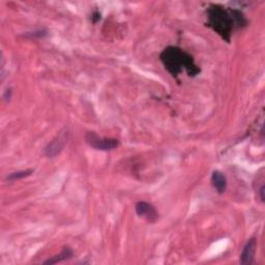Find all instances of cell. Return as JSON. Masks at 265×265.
Instances as JSON below:
<instances>
[{"label": "cell", "mask_w": 265, "mask_h": 265, "mask_svg": "<svg viewBox=\"0 0 265 265\" xmlns=\"http://www.w3.org/2000/svg\"><path fill=\"white\" fill-rule=\"evenodd\" d=\"M208 26L227 42L234 28L246 26L247 21L240 10L214 6L208 9Z\"/></svg>", "instance_id": "cell-1"}, {"label": "cell", "mask_w": 265, "mask_h": 265, "mask_svg": "<svg viewBox=\"0 0 265 265\" xmlns=\"http://www.w3.org/2000/svg\"><path fill=\"white\" fill-rule=\"evenodd\" d=\"M161 61L165 69L174 77L180 74L183 69L192 77L200 73V69L195 64L194 58L177 47L166 48L161 54Z\"/></svg>", "instance_id": "cell-2"}, {"label": "cell", "mask_w": 265, "mask_h": 265, "mask_svg": "<svg viewBox=\"0 0 265 265\" xmlns=\"http://www.w3.org/2000/svg\"><path fill=\"white\" fill-rule=\"evenodd\" d=\"M85 141L90 147L103 151H110L119 146V141L117 139L103 138L95 132H87L85 134Z\"/></svg>", "instance_id": "cell-3"}, {"label": "cell", "mask_w": 265, "mask_h": 265, "mask_svg": "<svg viewBox=\"0 0 265 265\" xmlns=\"http://www.w3.org/2000/svg\"><path fill=\"white\" fill-rule=\"evenodd\" d=\"M66 140H68V132L66 131L60 132L59 134L46 146L45 148L46 156L52 158L58 155L64 148L65 144H66Z\"/></svg>", "instance_id": "cell-4"}, {"label": "cell", "mask_w": 265, "mask_h": 265, "mask_svg": "<svg viewBox=\"0 0 265 265\" xmlns=\"http://www.w3.org/2000/svg\"><path fill=\"white\" fill-rule=\"evenodd\" d=\"M136 214L149 223H155L158 219L156 208L149 202L140 201L136 204Z\"/></svg>", "instance_id": "cell-5"}, {"label": "cell", "mask_w": 265, "mask_h": 265, "mask_svg": "<svg viewBox=\"0 0 265 265\" xmlns=\"http://www.w3.org/2000/svg\"><path fill=\"white\" fill-rule=\"evenodd\" d=\"M257 250V240L255 237L246 244L243 249L241 255V264L243 265H252L255 262V254Z\"/></svg>", "instance_id": "cell-6"}, {"label": "cell", "mask_w": 265, "mask_h": 265, "mask_svg": "<svg viewBox=\"0 0 265 265\" xmlns=\"http://www.w3.org/2000/svg\"><path fill=\"white\" fill-rule=\"evenodd\" d=\"M211 184L219 194H224L227 189V178L223 172L216 170L211 174Z\"/></svg>", "instance_id": "cell-7"}, {"label": "cell", "mask_w": 265, "mask_h": 265, "mask_svg": "<svg viewBox=\"0 0 265 265\" xmlns=\"http://www.w3.org/2000/svg\"><path fill=\"white\" fill-rule=\"evenodd\" d=\"M73 251L71 248L69 247H64L60 253L58 255H55V256H53L51 258H49L48 260H46L44 262L45 265H52V264H56V263H59L61 261H64V260H68V259H71L73 257Z\"/></svg>", "instance_id": "cell-8"}, {"label": "cell", "mask_w": 265, "mask_h": 265, "mask_svg": "<svg viewBox=\"0 0 265 265\" xmlns=\"http://www.w3.org/2000/svg\"><path fill=\"white\" fill-rule=\"evenodd\" d=\"M34 170L33 169H27V170H22V171H17V172H12V173L8 174L6 176V180L8 181H16L19 179H23L30 176L31 174H33Z\"/></svg>", "instance_id": "cell-9"}, {"label": "cell", "mask_w": 265, "mask_h": 265, "mask_svg": "<svg viewBox=\"0 0 265 265\" xmlns=\"http://www.w3.org/2000/svg\"><path fill=\"white\" fill-rule=\"evenodd\" d=\"M27 35L30 36V37H38V38H41V37H44V36L47 35V30H37V31L31 32V33H28Z\"/></svg>", "instance_id": "cell-10"}, {"label": "cell", "mask_w": 265, "mask_h": 265, "mask_svg": "<svg viewBox=\"0 0 265 265\" xmlns=\"http://www.w3.org/2000/svg\"><path fill=\"white\" fill-rule=\"evenodd\" d=\"M265 190V187H264V184L261 185V188L259 189V196H260V199H261V201L264 202L265 201V196H264V191Z\"/></svg>", "instance_id": "cell-11"}, {"label": "cell", "mask_w": 265, "mask_h": 265, "mask_svg": "<svg viewBox=\"0 0 265 265\" xmlns=\"http://www.w3.org/2000/svg\"><path fill=\"white\" fill-rule=\"evenodd\" d=\"M3 98H4L5 101H8V102H9V100L11 99V89H10V88H8L7 90H5Z\"/></svg>", "instance_id": "cell-12"}]
</instances>
